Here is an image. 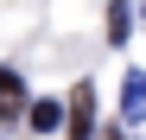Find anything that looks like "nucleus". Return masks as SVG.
Here are the masks:
<instances>
[{
	"mask_svg": "<svg viewBox=\"0 0 146 140\" xmlns=\"http://www.w3.org/2000/svg\"><path fill=\"white\" fill-rule=\"evenodd\" d=\"M102 140H127V134H121V127H108V134H102Z\"/></svg>",
	"mask_w": 146,
	"mask_h": 140,
	"instance_id": "nucleus-6",
	"label": "nucleus"
},
{
	"mask_svg": "<svg viewBox=\"0 0 146 140\" xmlns=\"http://www.w3.org/2000/svg\"><path fill=\"white\" fill-rule=\"evenodd\" d=\"M57 121H64V108H57V102H32V134H51Z\"/></svg>",
	"mask_w": 146,
	"mask_h": 140,
	"instance_id": "nucleus-5",
	"label": "nucleus"
},
{
	"mask_svg": "<svg viewBox=\"0 0 146 140\" xmlns=\"http://www.w3.org/2000/svg\"><path fill=\"white\" fill-rule=\"evenodd\" d=\"M26 108V83H19V70L0 64V115H19Z\"/></svg>",
	"mask_w": 146,
	"mask_h": 140,
	"instance_id": "nucleus-3",
	"label": "nucleus"
},
{
	"mask_svg": "<svg viewBox=\"0 0 146 140\" xmlns=\"http://www.w3.org/2000/svg\"><path fill=\"white\" fill-rule=\"evenodd\" d=\"M89 134H95V89L76 83L70 89V140H89Z\"/></svg>",
	"mask_w": 146,
	"mask_h": 140,
	"instance_id": "nucleus-1",
	"label": "nucleus"
},
{
	"mask_svg": "<svg viewBox=\"0 0 146 140\" xmlns=\"http://www.w3.org/2000/svg\"><path fill=\"white\" fill-rule=\"evenodd\" d=\"M127 32H133V13H127V0H114V7H108V38L127 45Z\"/></svg>",
	"mask_w": 146,
	"mask_h": 140,
	"instance_id": "nucleus-4",
	"label": "nucleus"
},
{
	"mask_svg": "<svg viewBox=\"0 0 146 140\" xmlns=\"http://www.w3.org/2000/svg\"><path fill=\"white\" fill-rule=\"evenodd\" d=\"M121 115H127V121H146V70H127V83H121Z\"/></svg>",
	"mask_w": 146,
	"mask_h": 140,
	"instance_id": "nucleus-2",
	"label": "nucleus"
}]
</instances>
